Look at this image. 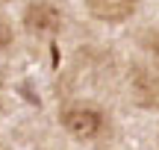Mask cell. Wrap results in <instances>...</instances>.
I'll return each mask as SVG.
<instances>
[{
  "label": "cell",
  "instance_id": "obj_1",
  "mask_svg": "<svg viewBox=\"0 0 159 150\" xmlns=\"http://www.w3.org/2000/svg\"><path fill=\"white\" fill-rule=\"evenodd\" d=\"M59 121L80 141H94L106 133V115L94 103H68V106H62Z\"/></svg>",
  "mask_w": 159,
  "mask_h": 150
},
{
  "label": "cell",
  "instance_id": "obj_2",
  "mask_svg": "<svg viewBox=\"0 0 159 150\" xmlns=\"http://www.w3.org/2000/svg\"><path fill=\"white\" fill-rule=\"evenodd\" d=\"M130 91L142 109L159 112V71L148 68V65H136L130 74Z\"/></svg>",
  "mask_w": 159,
  "mask_h": 150
},
{
  "label": "cell",
  "instance_id": "obj_3",
  "mask_svg": "<svg viewBox=\"0 0 159 150\" xmlns=\"http://www.w3.org/2000/svg\"><path fill=\"white\" fill-rule=\"evenodd\" d=\"M24 27L30 35H53L62 27V12L47 0H33L24 12Z\"/></svg>",
  "mask_w": 159,
  "mask_h": 150
},
{
  "label": "cell",
  "instance_id": "obj_4",
  "mask_svg": "<svg viewBox=\"0 0 159 150\" xmlns=\"http://www.w3.org/2000/svg\"><path fill=\"white\" fill-rule=\"evenodd\" d=\"M89 12L103 24H121L133 15L136 0H85Z\"/></svg>",
  "mask_w": 159,
  "mask_h": 150
},
{
  "label": "cell",
  "instance_id": "obj_5",
  "mask_svg": "<svg viewBox=\"0 0 159 150\" xmlns=\"http://www.w3.org/2000/svg\"><path fill=\"white\" fill-rule=\"evenodd\" d=\"M139 38H142V47L153 56V62H159V29H144Z\"/></svg>",
  "mask_w": 159,
  "mask_h": 150
},
{
  "label": "cell",
  "instance_id": "obj_6",
  "mask_svg": "<svg viewBox=\"0 0 159 150\" xmlns=\"http://www.w3.org/2000/svg\"><path fill=\"white\" fill-rule=\"evenodd\" d=\"M9 41H12V33H9V27H6V21L0 18V50L9 47Z\"/></svg>",
  "mask_w": 159,
  "mask_h": 150
}]
</instances>
